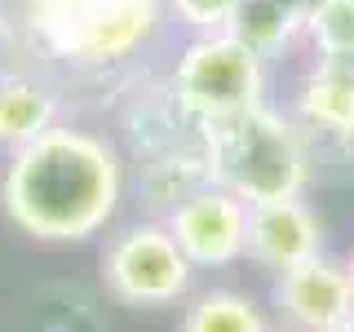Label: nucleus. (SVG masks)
Masks as SVG:
<instances>
[{
    "mask_svg": "<svg viewBox=\"0 0 354 332\" xmlns=\"http://www.w3.org/2000/svg\"><path fill=\"white\" fill-rule=\"evenodd\" d=\"M124 199V160L102 133L53 124L9 155L0 208L40 243H84L115 221Z\"/></svg>",
    "mask_w": 354,
    "mask_h": 332,
    "instance_id": "f257e3e1",
    "label": "nucleus"
},
{
    "mask_svg": "<svg viewBox=\"0 0 354 332\" xmlns=\"http://www.w3.org/2000/svg\"><path fill=\"white\" fill-rule=\"evenodd\" d=\"M208 182L226 186L243 204L292 199L310 186V147L306 129L288 111L257 102L230 120L204 129Z\"/></svg>",
    "mask_w": 354,
    "mask_h": 332,
    "instance_id": "f03ea898",
    "label": "nucleus"
},
{
    "mask_svg": "<svg viewBox=\"0 0 354 332\" xmlns=\"http://www.w3.org/2000/svg\"><path fill=\"white\" fill-rule=\"evenodd\" d=\"M164 0H27V27L84 71L133 62L164 22Z\"/></svg>",
    "mask_w": 354,
    "mask_h": 332,
    "instance_id": "7ed1b4c3",
    "label": "nucleus"
},
{
    "mask_svg": "<svg viewBox=\"0 0 354 332\" xmlns=\"http://www.w3.org/2000/svg\"><path fill=\"white\" fill-rule=\"evenodd\" d=\"M164 89L186 120L208 129L217 120H230L266 102L270 75H266V62L252 49H243L230 31H208V36L186 40Z\"/></svg>",
    "mask_w": 354,
    "mask_h": 332,
    "instance_id": "20e7f679",
    "label": "nucleus"
},
{
    "mask_svg": "<svg viewBox=\"0 0 354 332\" xmlns=\"http://www.w3.org/2000/svg\"><path fill=\"white\" fill-rule=\"evenodd\" d=\"M195 284V266L177 248L164 221H133L115 230L102 248V288L120 306L133 310H164L186 302Z\"/></svg>",
    "mask_w": 354,
    "mask_h": 332,
    "instance_id": "39448f33",
    "label": "nucleus"
},
{
    "mask_svg": "<svg viewBox=\"0 0 354 332\" xmlns=\"http://www.w3.org/2000/svg\"><path fill=\"white\" fill-rule=\"evenodd\" d=\"M164 226L177 239V248L186 252V261L195 270H221L243 257L248 243V204L239 195H230L226 186L208 182L195 195H186L177 208L164 213Z\"/></svg>",
    "mask_w": 354,
    "mask_h": 332,
    "instance_id": "423d86ee",
    "label": "nucleus"
},
{
    "mask_svg": "<svg viewBox=\"0 0 354 332\" xmlns=\"http://www.w3.org/2000/svg\"><path fill=\"white\" fill-rule=\"evenodd\" d=\"M270 297L292 332H332L346 319H354V279L346 261L328 257V252L292 266V270H279Z\"/></svg>",
    "mask_w": 354,
    "mask_h": 332,
    "instance_id": "0eeeda50",
    "label": "nucleus"
},
{
    "mask_svg": "<svg viewBox=\"0 0 354 332\" xmlns=\"http://www.w3.org/2000/svg\"><path fill=\"white\" fill-rule=\"evenodd\" d=\"M324 252V221L306 204V195L248 204V243L243 257L261 270L279 275Z\"/></svg>",
    "mask_w": 354,
    "mask_h": 332,
    "instance_id": "6e6552de",
    "label": "nucleus"
},
{
    "mask_svg": "<svg viewBox=\"0 0 354 332\" xmlns=\"http://www.w3.org/2000/svg\"><path fill=\"white\" fill-rule=\"evenodd\" d=\"M292 120L319 138H354V58H315L292 93Z\"/></svg>",
    "mask_w": 354,
    "mask_h": 332,
    "instance_id": "1a4fd4ad",
    "label": "nucleus"
},
{
    "mask_svg": "<svg viewBox=\"0 0 354 332\" xmlns=\"http://www.w3.org/2000/svg\"><path fill=\"white\" fill-rule=\"evenodd\" d=\"M62 107L44 80L36 75H0V151L14 155L27 142L58 124Z\"/></svg>",
    "mask_w": 354,
    "mask_h": 332,
    "instance_id": "9d476101",
    "label": "nucleus"
},
{
    "mask_svg": "<svg viewBox=\"0 0 354 332\" xmlns=\"http://www.w3.org/2000/svg\"><path fill=\"white\" fill-rule=\"evenodd\" d=\"M226 31L243 49L257 53L261 62H274L301 40V18H292L283 5H274V0H243Z\"/></svg>",
    "mask_w": 354,
    "mask_h": 332,
    "instance_id": "9b49d317",
    "label": "nucleus"
},
{
    "mask_svg": "<svg viewBox=\"0 0 354 332\" xmlns=\"http://www.w3.org/2000/svg\"><path fill=\"white\" fill-rule=\"evenodd\" d=\"M177 332H270V319L252 297L235 288H208L182 310Z\"/></svg>",
    "mask_w": 354,
    "mask_h": 332,
    "instance_id": "f8f14e48",
    "label": "nucleus"
},
{
    "mask_svg": "<svg viewBox=\"0 0 354 332\" xmlns=\"http://www.w3.org/2000/svg\"><path fill=\"white\" fill-rule=\"evenodd\" d=\"M301 40L315 58H354V0H324L301 22Z\"/></svg>",
    "mask_w": 354,
    "mask_h": 332,
    "instance_id": "ddd939ff",
    "label": "nucleus"
},
{
    "mask_svg": "<svg viewBox=\"0 0 354 332\" xmlns=\"http://www.w3.org/2000/svg\"><path fill=\"white\" fill-rule=\"evenodd\" d=\"M243 0H164V9L182 22L191 36H208V31H226L230 18L239 14Z\"/></svg>",
    "mask_w": 354,
    "mask_h": 332,
    "instance_id": "4468645a",
    "label": "nucleus"
},
{
    "mask_svg": "<svg viewBox=\"0 0 354 332\" xmlns=\"http://www.w3.org/2000/svg\"><path fill=\"white\" fill-rule=\"evenodd\" d=\"M274 5H283V9H288L292 18H301V22H306V18L315 14L319 5H324V0H274Z\"/></svg>",
    "mask_w": 354,
    "mask_h": 332,
    "instance_id": "2eb2a0df",
    "label": "nucleus"
},
{
    "mask_svg": "<svg viewBox=\"0 0 354 332\" xmlns=\"http://www.w3.org/2000/svg\"><path fill=\"white\" fill-rule=\"evenodd\" d=\"M332 332H354V319H346V324H341V328H332Z\"/></svg>",
    "mask_w": 354,
    "mask_h": 332,
    "instance_id": "dca6fc26",
    "label": "nucleus"
},
{
    "mask_svg": "<svg viewBox=\"0 0 354 332\" xmlns=\"http://www.w3.org/2000/svg\"><path fill=\"white\" fill-rule=\"evenodd\" d=\"M346 270H350V279H354V248H350V257H346Z\"/></svg>",
    "mask_w": 354,
    "mask_h": 332,
    "instance_id": "f3484780",
    "label": "nucleus"
},
{
    "mask_svg": "<svg viewBox=\"0 0 354 332\" xmlns=\"http://www.w3.org/2000/svg\"><path fill=\"white\" fill-rule=\"evenodd\" d=\"M270 332H279V328H270ZM283 332H292V328H283Z\"/></svg>",
    "mask_w": 354,
    "mask_h": 332,
    "instance_id": "a211bd4d",
    "label": "nucleus"
}]
</instances>
